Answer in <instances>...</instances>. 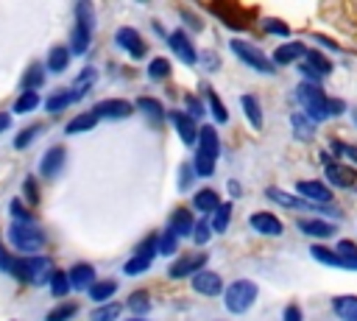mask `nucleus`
<instances>
[{
    "label": "nucleus",
    "instance_id": "nucleus-1",
    "mask_svg": "<svg viewBox=\"0 0 357 321\" xmlns=\"http://www.w3.org/2000/svg\"><path fill=\"white\" fill-rule=\"evenodd\" d=\"M6 274H14L17 279L31 282V285H42V282L50 279L53 262H50V257H42V254H36V257H20V260L11 257V265H8Z\"/></svg>",
    "mask_w": 357,
    "mask_h": 321
},
{
    "label": "nucleus",
    "instance_id": "nucleus-2",
    "mask_svg": "<svg viewBox=\"0 0 357 321\" xmlns=\"http://www.w3.org/2000/svg\"><path fill=\"white\" fill-rule=\"evenodd\" d=\"M8 240H11V246H14L20 254L36 257V254L42 251V246H45V232H42L33 221H31V223H11Z\"/></svg>",
    "mask_w": 357,
    "mask_h": 321
},
{
    "label": "nucleus",
    "instance_id": "nucleus-3",
    "mask_svg": "<svg viewBox=\"0 0 357 321\" xmlns=\"http://www.w3.org/2000/svg\"><path fill=\"white\" fill-rule=\"evenodd\" d=\"M259 288L251 279H234L229 288H223V304L229 313H245L257 301Z\"/></svg>",
    "mask_w": 357,
    "mask_h": 321
},
{
    "label": "nucleus",
    "instance_id": "nucleus-4",
    "mask_svg": "<svg viewBox=\"0 0 357 321\" xmlns=\"http://www.w3.org/2000/svg\"><path fill=\"white\" fill-rule=\"evenodd\" d=\"M229 47H231V53L243 61V64H248L251 70H257V73H265V75H273V61L257 47V45H251V42H245V39H231L229 42Z\"/></svg>",
    "mask_w": 357,
    "mask_h": 321
},
{
    "label": "nucleus",
    "instance_id": "nucleus-5",
    "mask_svg": "<svg viewBox=\"0 0 357 321\" xmlns=\"http://www.w3.org/2000/svg\"><path fill=\"white\" fill-rule=\"evenodd\" d=\"M296 190H298V195L310 198V201H307L310 207H329V204L335 201L329 184H324V181H298Z\"/></svg>",
    "mask_w": 357,
    "mask_h": 321
},
{
    "label": "nucleus",
    "instance_id": "nucleus-6",
    "mask_svg": "<svg viewBox=\"0 0 357 321\" xmlns=\"http://www.w3.org/2000/svg\"><path fill=\"white\" fill-rule=\"evenodd\" d=\"M206 265V254L204 251H195V254H187V257H181V260H176L170 268H167V276L170 279H184V276H195L201 268Z\"/></svg>",
    "mask_w": 357,
    "mask_h": 321
},
{
    "label": "nucleus",
    "instance_id": "nucleus-7",
    "mask_svg": "<svg viewBox=\"0 0 357 321\" xmlns=\"http://www.w3.org/2000/svg\"><path fill=\"white\" fill-rule=\"evenodd\" d=\"M324 179L329 181V190L332 187H351L354 184V179H357V173H354V167H349L346 162H326V167H324Z\"/></svg>",
    "mask_w": 357,
    "mask_h": 321
},
{
    "label": "nucleus",
    "instance_id": "nucleus-8",
    "mask_svg": "<svg viewBox=\"0 0 357 321\" xmlns=\"http://www.w3.org/2000/svg\"><path fill=\"white\" fill-rule=\"evenodd\" d=\"M167 45H170V50L176 53L178 61H184V64H195V61H198L195 45H192V39H190L184 31H173V33L167 36Z\"/></svg>",
    "mask_w": 357,
    "mask_h": 321
},
{
    "label": "nucleus",
    "instance_id": "nucleus-9",
    "mask_svg": "<svg viewBox=\"0 0 357 321\" xmlns=\"http://www.w3.org/2000/svg\"><path fill=\"white\" fill-rule=\"evenodd\" d=\"M98 117H106V120H123L128 114H134V103L123 100V98H106L100 100L95 109H92Z\"/></svg>",
    "mask_w": 357,
    "mask_h": 321
},
{
    "label": "nucleus",
    "instance_id": "nucleus-10",
    "mask_svg": "<svg viewBox=\"0 0 357 321\" xmlns=\"http://www.w3.org/2000/svg\"><path fill=\"white\" fill-rule=\"evenodd\" d=\"M167 117H170V123H173V128H176V134L181 137L184 145H195L198 142V126L187 112H167Z\"/></svg>",
    "mask_w": 357,
    "mask_h": 321
},
{
    "label": "nucleus",
    "instance_id": "nucleus-11",
    "mask_svg": "<svg viewBox=\"0 0 357 321\" xmlns=\"http://www.w3.org/2000/svg\"><path fill=\"white\" fill-rule=\"evenodd\" d=\"M192 290L201 296H220L223 293V279L215 271H198L192 276Z\"/></svg>",
    "mask_w": 357,
    "mask_h": 321
},
{
    "label": "nucleus",
    "instance_id": "nucleus-12",
    "mask_svg": "<svg viewBox=\"0 0 357 321\" xmlns=\"http://www.w3.org/2000/svg\"><path fill=\"white\" fill-rule=\"evenodd\" d=\"M114 39H117V45H120L131 59H142V56H145V42H142V36H139L134 28H117Z\"/></svg>",
    "mask_w": 357,
    "mask_h": 321
},
{
    "label": "nucleus",
    "instance_id": "nucleus-13",
    "mask_svg": "<svg viewBox=\"0 0 357 321\" xmlns=\"http://www.w3.org/2000/svg\"><path fill=\"white\" fill-rule=\"evenodd\" d=\"M192 223H195L192 212H190L187 207H178V209H173V215H170V221H167V232H173L178 240H181V237H190V234H192Z\"/></svg>",
    "mask_w": 357,
    "mask_h": 321
},
{
    "label": "nucleus",
    "instance_id": "nucleus-14",
    "mask_svg": "<svg viewBox=\"0 0 357 321\" xmlns=\"http://www.w3.org/2000/svg\"><path fill=\"white\" fill-rule=\"evenodd\" d=\"M248 223H251V229L254 232H259V234H268V237H276V234H282V221L276 218V215H271V212H254L251 218H248Z\"/></svg>",
    "mask_w": 357,
    "mask_h": 321
},
{
    "label": "nucleus",
    "instance_id": "nucleus-15",
    "mask_svg": "<svg viewBox=\"0 0 357 321\" xmlns=\"http://www.w3.org/2000/svg\"><path fill=\"white\" fill-rule=\"evenodd\" d=\"M67 279H70V288L73 290H89L92 282H95V268L89 262H75L67 271Z\"/></svg>",
    "mask_w": 357,
    "mask_h": 321
},
{
    "label": "nucleus",
    "instance_id": "nucleus-16",
    "mask_svg": "<svg viewBox=\"0 0 357 321\" xmlns=\"http://www.w3.org/2000/svg\"><path fill=\"white\" fill-rule=\"evenodd\" d=\"M198 154L215 159L220 154V140H218V131L212 126H201L198 128Z\"/></svg>",
    "mask_w": 357,
    "mask_h": 321
},
{
    "label": "nucleus",
    "instance_id": "nucleus-17",
    "mask_svg": "<svg viewBox=\"0 0 357 321\" xmlns=\"http://www.w3.org/2000/svg\"><path fill=\"white\" fill-rule=\"evenodd\" d=\"M61 165H64V148L56 145V148H50V151L42 156V162H39V173H42L45 179H53V176L61 170Z\"/></svg>",
    "mask_w": 357,
    "mask_h": 321
},
{
    "label": "nucleus",
    "instance_id": "nucleus-18",
    "mask_svg": "<svg viewBox=\"0 0 357 321\" xmlns=\"http://www.w3.org/2000/svg\"><path fill=\"white\" fill-rule=\"evenodd\" d=\"M298 232H304L310 237H318V240H326V237L335 234V223L321 221V218H310V221H298Z\"/></svg>",
    "mask_w": 357,
    "mask_h": 321
},
{
    "label": "nucleus",
    "instance_id": "nucleus-19",
    "mask_svg": "<svg viewBox=\"0 0 357 321\" xmlns=\"http://www.w3.org/2000/svg\"><path fill=\"white\" fill-rule=\"evenodd\" d=\"M307 53V47L301 45V42H284V45H279L276 47V53H273V64H293V61H298L301 56Z\"/></svg>",
    "mask_w": 357,
    "mask_h": 321
},
{
    "label": "nucleus",
    "instance_id": "nucleus-20",
    "mask_svg": "<svg viewBox=\"0 0 357 321\" xmlns=\"http://www.w3.org/2000/svg\"><path fill=\"white\" fill-rule=\"evenodd\" d=\"M265 195H268L273 204L284 207V209H312L307 201H301V198H296V195H290V193H284V190H279V187H268Z\"/></svg>",
    "mask_w": 357,
    "mask_h": 321
},
{
    "label": "nucleus",
    "instance_id": "nucleus-21",
    "mask_svg": "<svg viewBox=\"0 0 357 321\" xmlns=\"http://www.w3.org/2000/svg\"><path fill=\"white\" fill-rule=\"evenodd\" d=\"M134 109H139V112H142V114H145V117H148V120H151L153 126H159V123H162V120L167 117L165 106H162V103H159L156 98H139V100L134 103Z\"/></svg>",
    "mask_w": 357,
    "mask_h": 321
},
{
    "label": "nucleus",
    "instance_id": "nucleus-22",
    "mask_svg": "<svg viewBox=\"0 0 357 321\" xmlns=\"http://www.w3.org/2000/svg\"><path fill=\"white\" fill-rule=\"evenodd\" d=\"M332 310L337 313L340 321H357V296H335Z\"/></svg>",
    "mask_w": 357,
    "mask_h": 321
},
{
    "label": "nucleus",
    "instance_id": "nucleus-23",
    "mask_svg": "<svg viewBox=\"0 0 357 321\" xmlns=\"http://www.w3.org/2000/svg\"><path fill=\"white\" fill-rule=\"evenodd\" d=\"M218 204H220V198H218V193H215L212 187H204V190H198V193L192 195V207H195L198 212L212 215V212L218 209Z\"/></svg>",
    "mask_w": 357,
    "mask_h": 321
},
{
    "label": "nucleus",
    "instance_id": "nucleus-24",
    "mask_svg": "<svg viewBox=\"0 0 357 321\" xmlns=\"http://www.w3.org/2000/svg\"><path fill=\"white\" fill-rule=\"evenodd\" d=\"M335 254H337V260H340V268L357 271V243H351V240H337Z\"/></svg>",
    "mask_w": 357,
    "mask_h": 321
},
{
    "label": "nucleus",
    "instance_id": "nucleus-25",
    "mask_svg": "<svg viewBox=\"0 0 357 321\" xmlns=\"http://www.w3.org/2000/svg\"><path fill=\"white\" fill-rule=\"evenodd\" d=\"M89 42H92V31L84 28V25H75L73 33H70V53L84 56V53L89 50Z\"/></svg>",
    "mask_w": 357,
    "mask_h": 321
},
{
    "label": "nucleus",
    "instance_id": "nucleus-26",
    "mask_svg": "<svg viewBox=\"0 0 357 321\" xmlns=\"http://www.w3.org/2000/svg\"><path fill=\"white\" fill-rule=\"evenodd\" d=\"M42 84H45V67L33 61V64L25 70V75H22V81H20V89H22V92H36Z\"/></svg>",
    "mask_w": 357,
    "mask_h": 321
},
{
    "label": "nucleus",
    "instance_id": "nucleus-27",
    "mask_svg": "<svg viewBox=\"0 0 357 321\" xmlns=\"http://www.w3.org/2000/svg\"><path fill=\"white\" fill-rule=\"evenodd\" d=\"M98 126V114L95 112H81V114H75L67 126H64V131L67 134H81V131H89V128H95Z\"/></svg>",
    "mask_w": 357,
    "mask_h": 321
},
{
    "label": "nucleus",
    "instance_id": "nucleus-28",
    "mask_svg": "<svg viewBox=\"0 0 357 321\" xmlns=\"http://www.w3.org/2000/svg\"><path fill=\"white\" fill-rule=\"evenodd\" d=\"M126 307H128V313H134L137 318H142V315L148 313V307H151V296H148V290H145V288L134 290V293L126 299Z\"/></svg>",
    "mask_w": 357,
    "mask_h": 321
},
{
    "label": "nucleus",
    "instance_id": "nucleus-29",
    "mask_svg": "<svg viewBox=\"0 0 357 321\" xmlns=\"http://www.w3.org/2000/svg\"><path fill=\"white\" fill-rule=\"evenodd\" d=\"M67 64H70V50H67L64 45L50 47V53H47V70H50V73H64Z\"/></svg>",
    "mask_w": 357,
    "mask_h": 321
},
{
    "label": "nucleus",
    "instance_id": "nucleus-30",
    "mask_svg": "<svg viewBox=\"0 0 357 321\" xmlns=\"http://www.w3.org/2000/svg\"><path fill=\"white\" fill-rule=\"evenodd\" d=\"M296 98H298V103H301V106H310V103H315V100L326 98V92L321 89V84H307V81H301V84H298V89H296Z\"/></svg>",
    "mask_w": 357,
    "mask_h": 321
},
{
    "label": "nucleus",
    "instance_id": "nucleus-31",
    "mask_svg": "<svg viewBox=\"0 0 357 321\" xmlns=\"http://www.w3.org/2000/svg\"><path fill=\"white\" fill-rule=\"evenodd\" d=\"M240 106H243L248 123H251L254 128H262V106H259V100H257L254 95H243V98H240Z\"/></svg>",
    "mask_w": 357,
    "mask_h": 321
},
{
    "label": "nucleus",
    "instance_id": "nucleus-32",
    "mask_svg": "<svg viewBox=\"0 0 357 321\" xmlns=\"http://www.w3.org/2000/svg\"><path fill=\"white\" fill-rule=\"evenodd\" d=\"M229 221H231V204L229 201H220L218 204V209L212 212V218H209V226H212V232H226L229 229Z\"/></svg>",
    "mask_w": 357,
    "mask_h": 321
},
{
    "label": "nucleus",
    "instance_id": "nucleus-33",
    "mask_svg": "<svg viewBox=\"0 0 357 321\" xmlns=\"http://www.w3.org/2000/svg\"><path fill=\"white\" fill-rule=\"evenodd\" d=\"M114 290H117V282H114V279H100V282H92V288H89L86 293H89V299H92V301L103 304L106 299H112V296H114Z\"/></svg>",
    "mask_w": 357,
    "mask_h": 321
},
{
    "label": "nucleus",
    "instance_id": "nucleus-34",
    "mask_svg": "<svg viewBox=\"0 0 357 321\" xmlns=\"http://www.w3.org/2000/svg\"><path fill=\"white\" fill-rule=\"evenodd\" d=\"M304 64H310V67H312V70H315L321 78L332 73V61H329V59H326L321 50H307V53H304Z\"/></svg>",
    "mask_w": 357,
    "mask_h": 321
},
{
    "label": "nucleus",
    "instance_id": "nucleus-35",
    "mask_svg": "<svg viewBox=\"0 0 357 321\" xmlns=\"http://www.w3.org/2000/svg\"><path fill=\"white\" fill-rule=\"evenodd\" d=\"M204 95H206V109L212 112V117H215L218 123H226V120H229V112H226L223 100L218 98V92H212L209 87H204Z\"/></svg>",
    "mask_w": 357,
    "mask_h": 321
},
{
    "label": "nucleus",
    "instance_id": "nucleus-36",
    "mask_svg": "<svg viewBox=\"0 0 357 321\" xmlns=\"http://www.w3.org/2000/svg\"><path fill=\"white\" fill-rule=\"evenodd\" d=\"M290 126H293L296 137H301V140H310V137L315 134V123L307 120L304 112H293V114H290Z\"/></svg>",
    "mask_w": 357,
    "mask_h": 321
},
{
    "label": "nucleus",
    "instance_id": "nucleus-37",
    "mask_svg": "<svg viewBox=\"0 0 357 321\" xmlns=\"http://www.w3.org/2000/svg\"><path fill=\"white\" fill-rule=\"evenodd\" d=\"M120 304L117 301H103V304H98L95 310H92V321H117V315H120Z\"/></svg>",
    "mask_w": 357,
    "mask_h": 321
},
{
    "label": "nucleus",
    "instance_id": "nucleus-38",
    "mask_svg": "<svg viewBox=\"0 0 357 321\" xmlns=\"http://www.w3.org/2000/svg\"><path fill=\"white\" fill-rule=\"evenodd\" d=\"M39 106V92H20V98L14 100V114H28Z\"/></svg>",
    "mask_w": 357,
    "mask_h": 321
},
{
    "label": "nucleus",
    "instance_id": "nucleus-39",
    "mask_svg": "<svg viewBox=\"0 0 357 321\" xmlns=\"http://www.w3.org/2000/svg\"><path fill=\"white\" fill-rule=\"evenodd\" d=\"M47 282H50V293H53L56 299H64V296L73 290V288H70V279H67V274H64V271H53Z\"/></svg>",
    "mask_w": 357,
    "mask_h": 321
},
{
    "label": "nucleus",
    "instance_id": "nucleus-40",
    "mask_svg": "<svg viewBox=\"0 0 357 321\" xmlns=\"http://www.w3.org/2000/svg\"><path fill=\"white\" fill-rule=\"evenodd\" d=\"M75 25H84V28H95V8L86 3V0H81V3H75Z\"/></svg>",
    "mask_w": 357,
    "mask_h": 321
},
{
    "label": "nucleus",
    "instance_id": "nucleus-41",
    "mask_svg": "<svg viewBox=\"0 0 357 321\" xmlns=\"http://www.w3.org/2000/svg\"><path fill=\"white\" fill-rule=\"evenodd\" d=\"M75 313H78V304H75V301H64V304H56V307L45 315V321H70Z\"/></svg>",
    "mask_w": 357,
    "mask_h": 321
},
{
    "label": "nucleus",
    "instance_id": "nucleus-42",
    "mask_svg": "<svg viewBox=\"0 0 357 321\" xmlns=\"http://www.w3.org/2000/svg\"><path fill=\"white\" fill-rule=\"evenodd\" d=\"M176 251H178V237H176L173 232H167V229H165V234H159V237H156V254L170 257V254H176Z\"/></svg>",
    "mask_w": 357,
    "mask_h": 321
},
{
    "label": "nucleus",
    "instance_id": "nucleus-43",
    "mask_svg": "<svg viewBox=\"0 0 357 321\" xmlns=\"http://www.w3.org/2000/svg\"><path fill=\"white\" fill-rule=\"evenodd\" d=\"M310 254H312V260H318V262H324V265H329V268H340V260H337L335 248L312 246V248H310Z\"/></svg>",
    "mask_w": 357,
    "mask_h": 321
},
{
    "label": "nucleus",
    "instance_id": "nucleus-44",
    "mask_svg": "<svg viewBox=\"0 0 357 321\" xmlns=\"http://www.w3.org/2000/svg\"><path fill=\"white\" fill-rule=\"evenodd\" d=\"M73 103V98H70V92L67 89H61V92H53L47 100H45V109L50 112V114H56V112H61L64 106H70Z\"/></svg>",
    "mask_w": 357,
    "mask_h": 321
},
{
    "label": "nucleus",
    "instance_id": "nucleus-45",
    "mask_svg": "<svg viewBox=\"0 0 357 321\" xmlns=\"http://www.w3.org/2000/svg\"><path fill=\"white\" fill-rule=\"evenodd\" d=\"M148 75H151L153 81L167 78V75H170V61H167V59H162V56L151 59V64H148Z\"/></svg>",
    "mask_w": 357,
    "mask_h": 321
},
{
    "label": "nucleus",
    "instance_id": "nucleus-46",
    "mask_svg": "<svg viewBox=\"0 0 357 321\" xmlns=\"http://www.w3.org/2000/svg\"><path fill=\"white\" fill-rule=\"evenodd\" d=\"M8 212H11L14 223H31V221H33V212H31L20 198H14V201L8 204Z\"/></svg>",
    "mask_w": 357,
    "mask_h": 321
},
{
    "label": "nucleus",
    "instance_id": "nucleus-47",
    "mask_svg": "<svg viewBox=\"0 0 357 321\" xmlns=\"http://www.w3.org/2000/svg\"><path fill=\"white\" fill-rule=\"evenodd\" d=\"M332 154H337V156H343L346 162H351V165H357V145H351V142H340V140H332Z\"/></svg>",
    "mask_w": 357,
    "mask_h": 321
},
{
    "label": "nucleus",
    "instance_id": "nucleus-48",
    "mask_svg": "<svg viewBox=\"0 0 357 321\" xmlns=\"http://www.w3.org/2000/svg\"><path fill=\"white\" fill-rule=\"evenodd\" d=\"M148 268H151V260H148V257H142V254H134V257L123 265V274L137 276V274H142V271H148Z\"/></svg>",
    "mask_w": 357,
    "mask_h": 321
},
{
    "label": "nucleus",
    "instance_id": "nucleus-49",
    "mask_svg": "<svg viewBox=\"0 0 357 321\" xmlns=\"http://www.w3.org/2000/svg\"><path fill=\"white\" fill-rule=\"evenodd\" d=\"M192 170H195V176H212V173H215V159H209V156H204V154L195 151Z\"/></svg>",
    "mask_w": 357,
    "mask_h": 321
},
{
    "label": "nucleus",
    "instance_id": "nucleus-50",
    "mask_svg": "<svg viewBox=\"0 0 357 321\" xmlns=\"http://www.w3.org/2000/svg\"><path fill=\"white\" fill-rule=\"evenodd\" d=\"M209 234H212V226H209V218H198V221L192 223V240H195L198 246H204V243L209 240Z\"/></svg>",
    "mask_w": 357,
    "mask_h": 321
},
{
    "label": "nucleus",
    "instance_id": "nucleus-51",
    "mask_svg": "<svg viewBox=\"0 0 357 321\" xmlns=\"http://www.w3.org/2000/svg\"><path fill=\"white\" fill-rule=\"evenodd\" d=\"M39 128H42V126H28V128H22V131H20L17 137H14V148H17V151L28 148V145L33 142V137L39 134Z\"/></svg>",
    "mask_w": 357,
    "mask_h": 321
},
{
    "label": "nucleus",
    "instance_id": "nucleus-52",
    "mask_svg": "<svg viewBox=\"0 0 357 321\" xmlns=\"http://www.w3.org/2000/svg\"><path fill=\"white\" fill-rule=\"evenodd\" d=\"M262 31L265 33H273V36H287L290 33V28L282 20H262Z\"/></svg>",
    "mask_w": 357,
    "mask_h": 321
},
{
    "label": "nucleus",
    "instance_id": "nucleus-53",
    "mask_svg": "<svg viewBox=\"0 0 357 321\" xmlns=\"http://www.w3.org/2000/svg\"><path fill=\"white\" fill-rule=\"evenodd\" d=\"M184 103H187V114H190L192 120H198V117H204V114H206V106H204L195 95H187V98H184Z\"/></svg>",
    "mask_w": 357,
    "mask_h": 321
},
{
    "label": "nucleus",
    "instance_id": "nucleus-54",
    "mask_svg": "<svg viewBox=\"0 0 357 321\" xmlns=\"http://www.w3.org/2000/svg\"><path fill=\"white\" fill-rule=\"evenodd\" d=\"M22 193H25V201H28V204H36V201H39V187H36L33 176H28V179L22 181Z\"/></svg>",
    "mask_w": 357,
    "mask_h": 321
},
{
    "label": "nucleus",
    "instance_id": "nucleus-55",
    "mask_svg": "<svg viewBox=\"0 0 357 321\" xmlns=\"http://www.w3.org/2000/svg\"><path fill=\"white\" fill-rule=\"evenodd\" d=\"M137 254H142V257H148V260H153V254H156V234H151V237H145L139 246H137Z\"/></svg>",
    "mask_w": 357,
    "mask_h": 321
},
{
    "label": "nucleus",
    "instance_id": "nucleus-56",
    "mask_svg": "<svg viewBox=\"0 0 357 321\" xmlns=\"http://www.w3.org/2000/svg\"><path fill=\"white\" fill-rule=\"evenodd\" d=\"M192 176H195V170H192V165H181L178 167V190H187L190 187V181H192Z\"/></svg>",
    "mask_w": 357,
    "mask_h": 321
},
{
    "label": "nucleus",
    "instance_id": "nucleus-57",
    "mask_svg": "<svg viewBox=\"0 0 357 321\" xmlns=\"http://www.w3.org/2000/svg\"><path fill=\"white\" fill-rule=\"evenodd\" d=\"M298 73L307 78V84H318V81H321V75H318V73H315L310 64H301V67H298Z\"/></svg>",
    "mask_w": 357,
    "mask_h": 321
},
{
    "label": "nucleus",
    "instance_id": "nucleus-58",
    "mask_svg": "<svg viewBox=\"0 0 357 321\" xmlns=\"http://www.w3.org/2000/svg\"><path fill=\"white\" fill-rule=\"evenodd\" d=\"M282 321H301V307H298V304H287Z\"/></svg>",
    "mask_w": 357,
    "mask_h": 321
},
{
    "label": "nucleus",
    "instance_id": "nucleus-59",
    "mask_svg": "<svg viewBox=\"0 0 357 321\" xmlns=\"http://www.w3.org/2000/svg\"><path fill=\"white\" fill-rule=\"evenodd\" d=\"M201 61L206 64V70H218V64H220V59H218L215 53H204V56H201Z\"/></svg>",
    "mask_w": 357,
    "mask_h": 321
},
{
    "label": "nucleus",
    "instance_id": "nucleus-60",
    "mask_svg": "<svg viewBox=\"0 0 357 321\" xmlns=\"http://www.w3.org/2000/svg\"><path fill=\"white\" fill-rule=\"evenodd\" d=\"M11 126V114L8 112H0V131H6Z\"/></svg>",
    "mask_w": 357,
    "mask_h": 321
},
{
    "label": "nucleus",
    "instance_id": "nucleus-61",
    "mask_svg": "<svg viewBox=\"0 0 357 321\" xmlns=\"http://www.w3.org/2000/svg\"><path fill=\"white\" fill-rule=\"evenodd\" d=\"M229 193H231V195H240V184H237V181H229Z\"/></svg>",
    "mask_w": 357,
    "mask_h": 321
},
{
    "label": "nucleus",
    "instance_id": "nucleus-62",
    "mask_svg": "<svg viewBox=\"0 0 357 321\" xmlns=\"http://www.w3.org/2000/svg\"><path fill=\"white\" fill-rule=\"evenodd\" d=\"M351 114H354V123H357V109H354V112H351Z\"/></svg>",
    "mask_w": 357,
    "mask_h": 321
},
{
    "label": "nucleus",
    "instance_id": "nucleus-63",
    "mask_svg": "<svg viewBox=\"0 0 357 321\" xmlns=\"http://www.w3.org/2000/svg\"><path fill=\"white\" fill-rule=\"evenodd\" d=\"M131 321H145V318H131Z\"/></svg>",
    "mask_w": 357,
    "mask_h": 321
}]
</instances>
